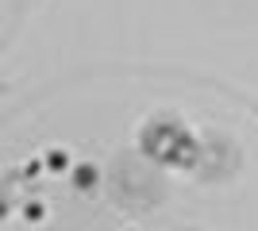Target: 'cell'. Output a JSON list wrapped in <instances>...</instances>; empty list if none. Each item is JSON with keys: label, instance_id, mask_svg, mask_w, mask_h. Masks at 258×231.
Masks as SVG:
<instances>
[{"label": "cell", "instance_id": "obj_2", "mask_svg": "<svg viewBox=\"0 0 258 231\" xmlns=\"http://www.w3.org/2000/svg\"><path fill=\"white\" fill-rule=\"evenodd\" d=\"M31 4L35 0H0V50L8 46V39L16 35V27H20V20L27 16Z\"/></svg>", "mask_w": 258, "mask_h": 231}, {"label": "cell", "instance_id": "obj_1", "mask_svg": "<svg viewBox=\"0 0 258 231\" xmlns=\"http://www.w3.org/2000/svg\"><path fill=\"white\" fill-rule=\"evenodd\" d=\"M0 231H258V108L166 73L74 89L0 158Z\"/></svg>", "mask_w": 258, "mask_h": 231}]
</instances>
